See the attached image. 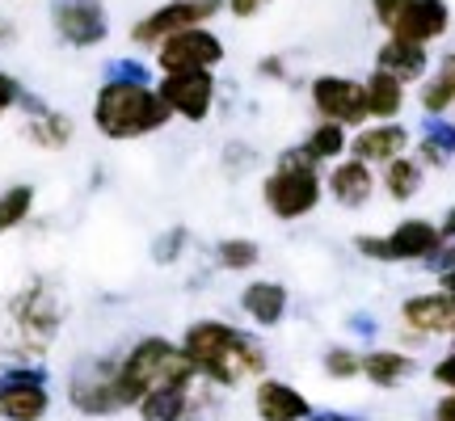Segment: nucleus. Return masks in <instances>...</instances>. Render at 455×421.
<instances>
[{
    "label": "nucleus",
    "mask_w": 455,
    "mask_h": 421,
    "mask_svg": "<svg viewBox=\"0 0 455 421\" xmlns=\"http://www.w3.org/2000/svg\"><path fill=\"white\" fill-rule=\"evenodd\" d=\"M363 89H367V118H371V123H401L405 101H409V84H401L396 76L371 68V72L363 76Z\"/></svg>",
    "instance_id": "obj_23"
},
{
    "label": "nucleus",
    "mask_w": 455,
    "mask_h": 421,
    "mask_svg": "<svg viewBox=\"0 0 455 421\" xmlns=\"http://www.w3.org/2000/svg\"><path fill=\"white\" fill-rule=\"evenodd\" d=\"M212 258L224 274H249V270H258L261 244L253 236H224V241H215Z\"/></svg>",
    "instance_id": "obj_29"
},
{
    "label": "nucleus",
    "mask_w": 455,
    "mask_h": 421,
    "mask_svg": "<svg viewBox=\"0 0 455 421\" xmlns=\"http://www.w3.org/2000/svg\"><path fill=\"white\" fill-rule=\"evenodd\" d=\"M26 98H30V93H26V84L17 81L13 72H4V68H0V123H4L9 114L21 110V101Z\"/></svg>",
    "instance_id": "obj_33"
},
{
    "label": "nucleus",
    "mask_w": 455,
    "mask_h": 421,
    "mask_svg": "<svg viewBox=\"0 0 455 421\" xmlns=\"http://www.w3.org/2000/svg\"><path fill=\"white\" fill-rule=\"evenodd\" d=\"M258 72H261V76H275V81H283V76H287V68L278 64V55H266V60L258 64Z\"/></svg>",
    "instance_id": "obj_41"
},
{
    "label": "nucleus",
    "mask_w": 455,
    "mask_h": 421,
    "mask_svg": "<svg viewBox=\"0 0 455 421\" xmlns=\"http://www.w3.org/2000/svg\"><path fill=\"white\" fill-rule=\"evenodd\" d=\"M275 0H224V13H232L236 21H249V17H258L266 13Z\"/></svg>",
    "instance_id": "obj_36"
},
{
    "label": "nucleus",
    "mask_w": 455,
    "mask_h": 421,
    "mask_svg": "<svg viewBox=\"0 0 455 421\" xmlns=\"http://www.w3.org/2000/svg\"><path fill=\"white\" fill-rule=\"evenodd\" d=\"M426 186V164L405 152V156H396L379 169V190L392 198V203H409V198H418Z\"/></svg>",
    "instance_id": "obj_25"
},
{
    "label": "nucleus",
    "mask_w": 455,
    "mask_h": 421,
    "mask_svg": "<svg viewBox=\"0 0 455 421\" xmlns=\"http://www.w3.org/2000/svg\"><path fill=\"white\" fill-rule=\"evenodd\" d=\"M253 413H258V421H308L312 401L287 379L261 375L253 384Z\"/></svg>",
    "instance_id": "obj_20"
},
{
    "label": "nucleus",
    "mask_w": 455,
    "mask_h": 421,
    "mask_svg": "<svg viewBox=\"0 0 455 421\" xmlns=\"http://www.w3.org/2000/svg\"><path fill=\"white\" fill-rule=\"evenodd\" d=\"M409 0H371V17H375V26L388 34L392 26H396V17H401V9H405Z\"/></svg>",
    "instance_id": "obj_35"
},
{
    "label": "nucleus",
    "mask_w": 455,
    "mask_h": 421,
    "mask_svg": "<svg viewBox=\"0 0 455 421\" xmlns=\"http://www.w3.org/2000/svg\"><path fill=\"white\" fill-rule=\"evenodd\" d=\"M308 101L316 118H325V123H338V127H367L371 118H367V89L363 81L355 76H341V72H321V76H312L308 81Z\"/></svg>",
    "instance_id": "obj_12"
},
{
    "label": "nucleus",
    "mask_w": 455,
    "mask_h": 421,
    "mask_svg": "<svg viewBox=\"0 0 455 421\" xmlns=\"http://www.w3.org/2000/svg\"><path fill=\"white\" fill-rule=\"evenodd\" d=\"M224 60H228V47L212 26H190V30L169 34L164 43L152 47L156 76H169V72H215Z\"/></svg>",
    "instance_id": "obj_7"
},
{
    "label": "nucleus",
    "mask_w": 455,
    "mask_h": 421,
    "mask_svg": "<svg viewBox=\"0 0 455 421\" xmlns=\"http://www.w3.org/2000/svg\"><path fill=\"white\" fill-rule=\"evenodd\" d=\"M375 68L396 76L401 84H418L430 72V47H418V43H405V38H384L375 47Z\"/></svg>",
    "instance_id": "obj_22"
},
{
    "label": "nucleus",
    "mask_w": 455,
    "mask_h": 421,
    "mask_svg": "<svg viewBox=\"0 0 455 421\" xmlns=\"http://www.w3.org/2000/svg\"><path fill=\"white\" fill-rule=\"evenodd\" d=\"M401 324L413 341L426 338H455V295L447 291H422L409 295L401 304Z\"/></svg>",
    "instance_id": "obj_14"
},
{
    "label": "nucleus",
    "mask_w": 455,
    "mask_h": 421,
    "mask_svg": "<svg viewBox=\"0 0 455 421\" xmlns=\"http://www.w3.org/2000/svg\"><path fill=\"white\" fill-rule=\"evenodd\" d=\"M64 321H68V295L55 274H30L17 291H9L4 308H0L9 367L43 362L51 354V346L60 341Z\"/></svg>",
    "instance_id": "obj_2"
},
{
    "label": "nucleus",
    "mask_w": 455,
    "mask_h": 421,
    "mask_svg": "<svg viewBox=\"0 0 455 421\" xmlns=\"http://www.w3.org/2000/svg\"><path fill=\"white\" fill-rule=\"evenodd\" d=\"M68 405L81 417H118L127 413L118 396V354H84L68 371Z\"/></svg>",
    "instance_id": "obj_6"
},
{
    "label": "nucleus",
    "mask_w": 455,
    "mask_h": 421,
    "mask_svg": "<svg viewBox=\"0 0 455 421\" xmlns=\"http://www.w3.org/2000/svg\"><path fill=\"white\" fill-rule=\"evenodd\" d=\"M350 329H355V333H363V338H371V333H375V321H367V316H355V321H350Z\"/></svg>",
    "instance_id": "obj_43"
},
{
    "label": "nucleus",
    "mask_w": 455,
    "mask_h": 421,
    "mask_svg": "<svg viewBox=\"0 0 455 421\" xmlns=\"http://www.w3.org/2000/svg\"><path fill=\"white\" fill-rule=\"evenodd\" d=\"M140 421H215L220 413V388H212L203 375L186 379V384H173V388H161L144 396L135 405Z\"/></svg>",
    "instance_id": "obj_8"
},
{
    "label": "nucleus",
    "mask_w": 455,
    "mask_h": 421,
    "mask_svg": "<svg viewBox=\"0 0 455 421\" xmlns=\"http://www.w3.org/2000/svg\"><path fill=\"white\" fill-rule=\"evenodd\" d=\"M325 203V169L308 161V152L299 144L283 147L270 164V173L261 178V207L283 224L308 219Z\"/></svg>",
    "instance_id": "obj_5"
},
{
    "label": "nucleus",
    "mask_w": 455,
    "mask_h": 421,
    "mask_svg": "<svg viewBox=\"0 0 455 421\" xmlns=\"http://www.w3.org/2000/svg\"><path fill=\"white\" fill-rule=\"evenodd\" d=\"M186 244H190V232H186V227H169L164 236L152 241V261H156V266H173V261L186 253Z\"/></svg>",
    "instance_id": "obj_32"
},
{
    "label": "nucleus",
    "mask_w": 455,
    "mask_h": 421,
    "mask_svg": "<svg viewBox=\"0 0 455 421\" xmlns=\"http://www.w3.org/2000/svg\"><path fill=\"white\" fill-rule=\"evenodd\" d=\"M321 367H325L329 379H363V354H358L355 346H329L325 354H321Z\"/></svg>",
    "instance_id": "obj_31"
},
{
    "label": "nucleus",
    "mask_w": 455,
    "mask_h": 421,
    "mask_svg": "<svg viewBox=\"0 0 455 421\" xmlns=\"http://www.w3.org/2000/svg\"><path fill=\"white\" fill-rule=\"evenodd\" d=\"M435 421H455V392H447V396L435 401Z\"/></svg>",
    "instance_id": "obj_40"
},
{
    "label": "nucleus",
    "mask_w": 455,
    "mask_h": 421,
    "mask_svg": "<svg viewBox=\"0 0 455 421\" xmlns=\"http://www.w3.org/2000/svg\"><path fill=\"white\" fill-rule=\"evenodd\" d=\"M287 308H291V291L278 278H253V282H244L241 312L258 329H278V324L287 321Z\"/></svg>",
    "instance_id": "obj_21"
},
{
    "label": "nucleus",
    "mask_w": 455,
    "mask_h": 421,
    "mask_svg": "<svg viewBox=\"0 0 455 421\" xmlns=\"http://www.w3.org/2000/svg\"><path fill=\"white\" fill-rule=\"evenodd\" d=\"M418 106L430 118H447L455 110V81H451V72H447V64L430 68L422 81H418Z\"/></svg>",
    "instance_id": "obj_28"
},
{
    "label": "nucleus",
    "mask_w": 455,
    "mask_h": 421,
    "mask_svg": "<svg viewBox=\"0 0 455 421\" xmlns=\"http://www.w3.org/2000/svg\"><path fill=\"white\" fill-rule=\"evenodd\" d=\"M355 253L363 261H379V266H388V244H384V236H375V232H358Z\"/></svg>",
    "instance_id": "obj_34"
},
{
    "label": "nucleus",
    "mask_w": 455,
    "mask_h": 421,
    "mask_svg": "<svg viewBox=\"0 0 455 421\" xmlns=\"http://www.w3.org/2000/svg\"><path fill=\"white\" fill-rule=\"evenodd\" d=\"M51 388L43 362L0 367V417L4 421H47Z\"/></svg>",
    "instance_id": "obj_11"
},
{
    "label": "nucleus",
    "mask_w": 455,
    "mask_h": 421,
    "mask_svg": "<svg viewBox=\"0 0 455 421\" xmlns=\"http://www.w3.org/2000/svg\"><path fill=\"white\" fill-rule=\"evenodd\" d=\"M220 13H224V0H164V4L148 9V13L131 26L127 38L135 47L152 51L156 43H164L169 34H181V30H190V26H212Z\"/></svg>",
    "instance_id": "obj_9"
},
{
    "label": "nucleus",
    "mask_w": 455,
    "mask_h": 421,
    "mask_svg": "<svg viewBox=\"0 0 455 421\" xmlns=\"http://www.w3.org/2000/svg\"><path fill=\"white\" fill-rule=\"evenodd\" d=\"M384 244H388V266H405V261H430V253L443 244L439 224L435 219H422V215H405L401 224H392L384 232Z\"/></svg>",
    "instance_id": "obj_19"
},
{
    "label": "nucleus",
    "mask_w": 455,
    "mask_h": 421,
    "mask_svg": "<svg viewBox=\"0 0 455 421\" xmlns=\"http://www.w3.org/2000/svg\"><path fill=\"white\" fill-rule=\"evenodd\" d=\"M413 156H418L426 169L451 164L455 161V123H447V118H430L426 131L413 139Z\"/></svg>",
    "instance_id": "obj_26"
},
{
    "label": "nucleus",
    "mask_w": 455,
    "mask_h": 421,
    "mask_svg": "<svg viewBox=\"0 0 455 421\" xmlns=\"http://www.w3.org/2000/svg\"><path fill=\"white\" fill-rule=\"evenodd\" d=\"M418 375V358L405 350H392V346H375L363 354V379L371 388H401Z\"/></svg>",
    "instance_id": "obj_24"
},
{
    "label": "nucleus",
    "mask_w": 455,
    "mask_h": 421,
    "mask_svg": "<svg viewBox=\"0 0 455 421\" xmlns=\"http://www.w3.org/2000/svg\"><path fill=\"white\" fill-rule=\"evenodd\" d=\"M308 421H363L358 413H341V409H312Z\"/></svg>",
    "instance_id": "obj_39"
},
{
    "label": "nucleus",
    "mask_w": 455,
    "mask_h": 421,
    "mask_svg": "<svg viewBox=\"0 0 455 421\" xmlns=\"http://www.w3.org/2000/svg\"><path fill=\"white\" fill-rule=\"evenodd\" d=\"M443 64H447V72H451V81H455V51L447 55V60H443Z\"/></svg>",
    "instance_id": "obj_45"
},
{
    "label": "nucleus",
    "mask_w": 455,
    "mask_h": 421,
    "mask_svg": "<svg viewBox=\"0 0 455 421\" xmlns=\"http://www.w3.org/2000/svg\"><path fill=\"white\" fill-rule=\"evenodd\" d=\"M409 147H413V131L405 123H367V127H358L350 135V152L346 156L371 164V169H384L388 161L405 156Z\"/></svg>",
    "instance_id": "obj_15"
},
{
    "label": "nucleus",
    "mask_w": 455,
    "mask_h": 421,
    "mask_svg": "<svg viewBox=\"0 0 455 421\" xmlns=\"http://www.w3.org/2000/svg\"><path fill=\"white\" fill-rule=\"evenodd\" d=\"M195 375L198 371L186 358L181 341H169L161 333H144V338L131 341L127 350H118V396H123L127 409H135L152 392L186 384Z\"/></svg>",
    "instance_id": "obj_4"
},
{
    "label": "nucleus",
    "mask_w": 455,
    "mask_h": 421,
    "mask_svg": "<svg viewBox=\"0 0 455 421\" xmlns=\"http://www.w3.org/2000/svg\"><path fill=\"white\" fill-rule=\"evenodd\" d=\"M21 110H26V118H21V139L34 144L38 152H64V147L76 139L72 114L55 110V106H47V101H38V98H26Z\"/></svg>",
    "instance_id": "obj_16"
},
{
    "label": "nucleus",
    "mask_w": 455,
    "mask_h": 421,
    "mask_svg": "<svg viewBox=\"0 0 455 421\" xmlns=\"http://www.w3.org/2000/svg\"><path fill=\"white\" fill-rule=\"evenodd\" d=\"M34 203H38V190H34L30 181H13V186H4V190H0V236L17 232V227L30 219Z\"/></svg>",
    "instance_id": "obj_30"
},
{
    "label": "nucleus",
    "mask_w": 455,
    "mask_h": 421,
    "mask_svg": "<svg viewBox=\"0 0 455 421\" xmlns=\"http://www.w3.org/2000/svg\"><path fill=\"white\" fill-rule=\"evenodd\" d=\"M439 291L455 295V270H447V274H439Z\"/></svg>",
    "instance_id": "obj_44"
},
{
    "label": "nucleus",
    "mask_w": 455,
    "mask_h": 421,
    "mask_svg": "<svg viewBox=\"0 0 455 421\" xmlns=\"http://www.w3.org/2000/svg\"><path fill=\"white\" fill-rule=\"evenodd\" d=\"M89 123L110 144H135L148 135H161L173 114L156 93V81L148 76H106L93 93Z\"/></svg>",
    "instance_id": "obj_3"
},
{
    "label": "nucleus",
    "mask_w": 455,
    "mask_h": 421,
    "mask_svg": "<svg viewBox=\"0 0 455 421\" xmlns=\"http://www.w3.org/2000/svg\"><path fill=\"white\" fill-rule=\"evenodd\" d=\"M451 114H455V110H451Z\"/></svg>",
    "instance_id": "obj_46"
},
{
    "label": "nucleus",
    "mask_w": 455,
    "mask_h": 421,
    "mask_svg": "<svg viewBox=\"0 0 455 421\" xmlns=\"http://www.w3.org/2000/svg\"><path fill=\"white\" fill-rule=\"evenodd\" d=\"M426 270L439 278V274H447V270H455V241H443L435 253H430V261H426Z\"/></svg>",
    "instance_id": "obj_38"
},
{
    "label": "nucleus",
    "mask_w": 455,
    "mask_h": 421,
    "mask_svg": "<svg viewBox=\"0 0 455 421\" xmlns=\"http://www.w3.org/2000/svg\"><path fill=\"white\" fill-rule=\"evenodd\" d=\"M156 93L173 118L207 123L220 101V81H215V72H169V76H156Z\"/></svg>",
    "instance_id": "obj_13"
},
{
    "label": "nucleus",
    "mask_w": 455,
    "mask_h": 421,
    "mask_svg": "<svg viewBox=\"0 0 455 421\" xmlns=\"http://www.w3.org/2000/svg\"><path fill=\"white\" fill-rule=\"evenodd\" d=\"M430 379H435L439 388L455 392V346H451V350H447V354L439 358V362H435V367H430Z\"/></svg>",
    "instance_id": "obj_37"
},
{
    "label": "nucleus",
    "mask_w": 455,
    "mask_h": 421,
    "mask_svg": "<svg viewBox=\"0 0 455 421\" xmlns=\"http://www.w3.org/2000/svg\"><path fill=\"white\" fill-rule=\"evenodd\" d=\"M299 147L308 152V161H316L321 169L333 161H341L346 152H350V131L338 127V123H325V118H316V127L299 139Z\"/></svg>",
    "instance_id": "obj_27"
},
{
    "label": "nucleus",
    "mask_w": 455,
    "mask_h": 421,
    "mask_svg": "<svg viewBox=\"0 0 455 421\" xmlns=\"http://www.w3.org/2000/svg\"><path fill=\"white\" fill-rule=\"evenodd\" d=\"M181 350L195 362V371L220 392L258 384L270 367V354H266L258 333L236 329L232 321H220V316H198V321L186 324Z\"/></svg>",
    "instance_id": "obj_1"
},
{
    "label": "nucleus",
    "mask_w": 455,
    "mask_h": 421,
    "mask_svg": "<svg viewBox=\"0 0 455 421\" xmlns=\"http://www.w3.org/2000/svg\"><path fill=\"white\" fill-rule=\"evenodd\" d=\"M447 30H451V4L447 0H409L388 34L418 43V47H430V43L447 38Z\"/></svg>",
    "instance_id": "obj_18"
},
{
    "label": "nucleus",
    "mask_w": 455,
    "mask_h": 421,
    "mask_svg": "<svg viewBox=\"0 0 455 421\" xmlns=\"http://www.w3.org/2000/svg\"><path fill=\"white\" fill-rule=\"evenodd\" d=\"M51 34L72 51H98L110 38L106 0H47Z\"/></svg>",
    "instance_id": "obj_10"
},
{
    "label": "nucleus",
    "mask_w": 455,
    "mask_h": 421,
    "mask_svg": "<svg viewBox=\"0 0 455 421\" xmlns=\"http://www.w3.org/2000/svg\"><path fill=\"white\" fill-rule=\"evenodd\" d=\"M379 190L371 164L355 161V156H341L325 169V198H333L341 210H363Z\"/></svg>",
    "instance_id": "obj_17"
},
{
    "label": "nucleus",
    "mask_w": 455,
    "mask_h": 421,
    "mask_svg": "<svg viewBox=\"0 0 455 421\" xmlns=\"http://www.w3.org/2000/svg\"><path fill=\"white\" fill-rule=\"evenodd\" d=\"M439 236H443V241H455V203L447 207V215L439 219Z\"/></svg>",
    "instance_id": "obj_42"
}]
</instances>
